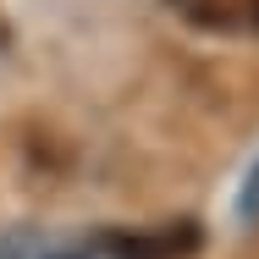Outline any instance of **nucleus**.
I'll use <instances>...</instances> for the list:
<instances>
[{"label": "nucleus", "instance_id": "f03ea898", "mask_svg": "<svg viewBox=\"0 0 259 259\" xmlns=\"http://www.w3.org/2000/svg\"><path fill=\"white\" fill-rule=\"evenodd\" d=\"M165 11L209 39H259V0H165Z\"/></svg>", "mask_w": 259, "mask_h": 259}, {"label": "nucleus", "instance_id": "7ed1b4c3", "mask_svg": "<svg viewBox=\"0 0 259 259\" xmlns=\"http://www.w3.org/2000/svg\"><path fill=\"white\" fill-rule=\"evenodd\" d=\"M237 215H243V221H259V160H254V171L243 177V193H237Z\"/></svg>", "mask_w": 259, "mask_h": 259}, {"label": "nucleus", "instance_id": "20e7f679", "mask_svg": "<svg viewBox=\"0 0 259 259\" xmlns=\"http://www.w3.org/2000/svg\"><path fill=\"white\" fill-rule=\"evenodd\" d=\"M11 45V22H6V11H0V50Z\"/></svg>", "mask_w": 259, "mask_h": 259}, {"label": "nucleus", "instance_id": "f257e3e1", "mask_svg": "<svg viewBox=\"0 0 259 259\" xmlns=\"http://www.w3.org/2000/svg\"><path fill=\"white\" fill-rule=\"evenodd\" d=\"M204 243V232L193 221H165V226H144V232H105L100 254L110 259H193Z\"/></svg>", "mask_w": 259, "mask_h": 259}]
</instances>
